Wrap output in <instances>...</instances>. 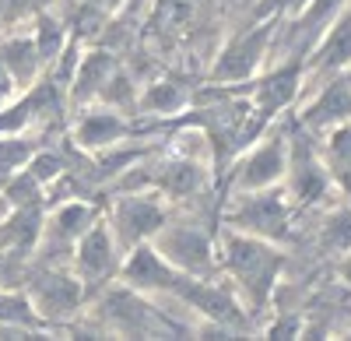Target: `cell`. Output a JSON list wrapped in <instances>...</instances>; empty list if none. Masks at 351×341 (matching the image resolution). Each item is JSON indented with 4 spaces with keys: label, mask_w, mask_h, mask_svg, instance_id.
Segmentation results:
<instances>
[{
    "label": "cell",
    "mask_w": 351,
    "mask_h": 341,
    "mask_svg": "<svg viewBox=\"0 0 351 341\" xmlns=\"http://www.w3.org/2000/svg\"><path fill=\"white\" fill-rule=\"evenodd\" d=\"M155 250L172 268H180L186 274H211L215 268V250L208 236H200V229H186V225H176V229L162 225L155 233Z\"/></svg>",
    "instance_id": "obj_2"
},
{
    "label": "cell",
    "mask_w": 351,
    "mask_h": 341,
    "mask_svg": "<svg viewBox=\"0 0 351 341\" xmlns=\"http://www.w3.org/2000/svg\"><path fill=\"white\" fill-rule=\"evenodd\" d=\"M281 253L267 246V239L250 236V233H228L225 236V268L232 278L250 292L256 306L267 303V296L278 285V271H281Z\"/></svg>",
    "instance_id": "obj_1"
},
{
    "label": "cell",
    "mask_w": 351,
    "mask_h": 341,
    "mask_svg": "<svg viewBox=\"0 0 351 341\" xmlns=\"http://www.w3.org/2000/svg\"><path fill=\"white\" fill-rule=\"evenodd\" d=\"M285 169H288V158H285V148L278 145H263L256 148L246 162H243V173H239V183L246 190H263V187H271L285 176Z\"/></svg>",
    "instance_id": "obj_11"
},
{
    "label": "cell",
    "mask_w": 351,
    "mask_h": 341,
    "mask_svg": "<svg viewBox=\"0 0 351 341\" xmlns=\"http://www.w3.org/2000/svg\"><path fill=\"white\" fill-rule=\"evenodd\" d=\"M319 64H324L327 71L351 64V14H348V18H344V21L334 28L330 36H327L324 49H319Z\"/></svg>",
    "instance_id": "obj_20"
},
{
    "label": "cell",
    "mask_w": 351,
    "mask_h": 341,
    "mask_svg": "<svg viewBox=\"0 0 351 341\" xmlns=\"http://www.w3.org/2000/svg\"><path fill=\"white\" fill-rule=\"evenodd\" d=\"M0 281H4V257H0Z\"/></svg>",
    "instance_id": "obj_32"
},
{
    "label": "cell",
    "mask_w": 351,
    "mask_h": 341,
    "mask_svg": "<svg viewBox=\"0 0 351 341\" xmlns=\"http://www.w3.org/2000/svg\"><path fill=\"white\" fill-rule=\"evenodd\" d=\"M92 8H109V4H116V0H88Z\"/></svg>",
    "instance_id": "obj_30"
},
{
    "label": "cell",
    "mask_w": 351,
    "mask_h": 341,
    "mask_svg": "<svg viewBox=\"0 0 351 341\" xmlns=\"http://www.w3.org/2000/svg\"><path fill=\"white\" fill-rule=\"evenodd\" d=\"M116 71L112 56L109 53H88L81 67H77V78H74V99L84 102V99H99L102 84L109 81V74Z\"/></svg>",
    "instance_id": "obj_13"
},
{
    "label": "cell",
    "mask_w": 351,
    "mask_h": 341,
    "mask_svg": "<svg viewBox=\"0 0 351 341\" xmlns=\"http://www.w3.org/2000/svg\"><path fill=\"white\" fill-rule=\"evenodd\" d=\"M239 233L260 236V239H285L288 236V211L278 193H256L246 197L243 208L232 215Z\"/></svg>",
    "instance_id": "obj_6"
},
{
    "label": "cell",
    "mask_w": 351,
    "mask_h": 341,
    "mask_svg": "<svg viewBox=\"0 0 351 341\" xmlns=\"http://www.w3.org/2000/svg\"><path fill=\"white\" fill-rule=\"evenodd\" d=\"M295 92H299V67L278 71L256 89V106H260L263 117H271V113H278L285 102L295 99Z\"/></svg>",
    "instance_id": "obj_14"
},
{
    "label": "cell",
    "mask_w": 351,
    "mask_h": 341,
    "mask_svg": "<svg viewBox=\"0 0 351 341\" xmlns=\"http://www.w3.org/2000/svg\"><path fill=\"white\" fill-rule=\"evenodd\" d=\"M0 60H4L8 74L14 81H32L36 71H39V49H36V39H11L4 49H0Z\"/></svg>",
    "instance_id": "obj_16"
},
{
    "label": "cell",
    "mask_w": 351,
    "mask_h": 341,
    "mask_svg": "<svg viewBox=\"0 0 351 341\" xmlns=\"http://www.w3.org/2000/svg\"><path fill=\"white\" fill-rule=\"evenodd\" d=\"M36 236H39V215L28 208V204H21V208L14 211V218L8 222L4 239H8L11 246H32Z\"/></svg>",
    "instance_id": "obj_22"
},
{
    "label": "cell",
    "mask_w": 351,
    "mask_h": 341,
    "mask_svg": "<svg viewBox=\"0 0 351 341\" xmlns=\"http://www.w3.org/2000/svg\"><path fill=\"white\" fill-rule=\"evenodd\" d=\"M123 130H127V124L112 109H99V113H88L77 124V141L84 148H109L123 137Z\"/></svg>",
    "instance_id": "obj_12"
},
{
    "label": "cell",
    "mask_w": 351,
    "mask_h": 341,
    "mask_svg": "<svg viewBox=\"0 0 351 341\" xmlns=\"http://www.w3.org/2000/svg\"><path fill=\"white\" fill-rule=\"evenodd\" d=\"M64 46V28L56 25L53 18H39V32H36V49H39V60H53Z\"/></svg>",
    "instance_id": "obj_23"
},
{
    "label": "cell",
    "mask_w": 351,
    "mask_h": 341,
    "mask_svg": "<svg viewBox=\"0 0 351 341\" xmlns=\"http://www.w3.org/2000/svg\"><path fill=\"white\" fill-rule=\"evenodd\" d=\"M348 117H351V84L348 81L330 84V89L319 95V102L309 109L313 124H337V120H348Z\"/></svg>",
    "instance_id": "obj_17"
},
{
    "label": "cell",
    "mask_w": 351,
    "mask_h": 341,
    "mask_svg": "<svg viewBox=\"0 0 351 341\" xmlns=\"http://www.w3.org/2000/svg\"><path fill=\"white\" fill-rule=\"evenodd\" d=\"M92 222H95V211H92V208L81 204V201H71V204H64L60 211H56V218H53V236L74 243Z\"/></svg>",
    "instance_id": "obj_18"
},
{
    "label": "cell",
    "mask_w": 351,
    "mask_h": 341,
    "mask_svg": "<svg viewBox=\"0 0 351 341\" xmlns=\"http://www.w3.org/2000/svg\"><path fill=\"white\" fill-rule=\"evenodd\" d=\"M324 243H327L330 250H341V253L351 250V215H334V218L327 222Z\"/></svg>",
    "instance_id": "obj_27"
},
{
    "label": "cell",
    "mask_w": 351,
    "mask_h": 341,
    "mask_svg": "<svg viewBox=\"0 0 351 341\" xmlns=\"http://www.w3.org/2000/svg\"><path fill=\"white\" fill-rule=\"evenodd\" d=\"M123 278H127V285H130V289H144V292H152V289L180 292V289H183V281H186L190 274L180 271V268H172L155 246L137 243L134 253L127 257V264H123Z\"/></svg>",
    "instance_id": "obj_3"
},
{
    "label": "cell",
    "mask_w": 351,
    "mask_h": 341,
    "mask_svg": "<svg viewBox=\"0 0 351 341\" xmlns=\"http://www.w3.org/2000/svg\"><path fill=\"white\" fill-rule=\"evenodd\" d=\"M162 225H165V211H162L158 201H152V197H123V201L116 204V215H112V233L127 246L152 239Z\"/></svg>",
    "instance_id": "obj_4"
},
{
    "label": "cell",
    "mask_w": 351,
    "mask_h": 341,
    "mask_svg": "<svg viewBox=\"0 0 351 341\" xmlns=\"http://www.w3.org/2000/svg\"><path fill=\"white\" fill-rule=\"evenodd\" d=\"M28 155H32V148H28L25 141L0 137V173H14V169H21L28 162Z\"/></svg>",
    "instance_id": "obj_26"
},
{
    "label": "cell",
    "mask_w": 351,
    "mask_h": 341,
    "mask_svg": "<svg viewBox=\"0 0 351 341\" xmlns=\"http://www.w3.org/2000/svg\"><path fill=\"white\" fill-rule=\"evenodd\" d=\"M344 278L351 281V261H344Z\"/></svg>",
    "instance_id": "obj_31"
},
{
    "label": "cell",
    "mask_w": 351,
    "mask_h": 341,
    "mask_svg": "<svg viewBox=\"0 0 351 341\" xmlns=\"http://www.w3.org/2000/svg\"><path fill=\"white\" fill-rule=\"evenodd\" d=\"M158 187L169 193V197H186L200 187V169L193 162H169L158 176Z\"/></svg>",
    "instance_id": "obj_19"
},
{
    "label": "cell",
    "mask_w": 351,
    "mask_h": 341,
    "mask_svg": "<svg viewBox=\"0 0 351 341\" xmlns=\"http://www.w3.org/2000/svg\"><path fill=\"white\" fill-rule=\"evenodd\" d=\"M74 261H77V274L84 281H99L116 268V246H112V229L102 222H92L88 229L74 239Z\"/></svg>",
    "instance_id": "obj_8"
},
{
    "label": "cell",
    "mask_w": 351,
    "mask_h": 341,
    "mask_svg": "<svg viewBox=\"0 0 351 341\" xmlns=\"http://www.w3.org/2000/svg\"><path fill=\"white\" fill-rule=\"evenodd\" d=\"M32 309L36 317H49V320H64L71 317L74 309L81 306V281L71 278V274H43L36 278L32 285Z\"/></svg>",
    "instance_id": "obj_7"
},
{
    "label": "cell",
    "mask_w": 351,
    "mask_h": 341,
    "mask_svg": "<svg viewBox=\"0 0 351 341\" xmlns=\"http://www.w3.org/2000/svg\"><path fill=\"white\" fill-rule=\"evenodd\" d=\"M56 173H60V158H56V155H39V158H32V162H28V176H32V180H39V183L53 180Z\"/></svg>",
    "instance_id": "obj_28"
},
{
    "label": "cell",
    "mask_w": 351,
    "mask_h": 341,
    "mask_svg": "<svg viewBox=\"0 0 351 341\" xmlns=\"http://www.w3.org/2000/svg\"><path fill=\"white\" fill-rule=\"evenodd\" d=\"M11 89H14V78L8 74V67H4V60H0V102H4V99L11 95Z\"/></svg>",
    "instance_id": "obj_29"
},
{
    "label": "cell",
    "mask_w": 351,
    "mask_h": 341,
    "mask_svg": "<svg viewBox=\"0 0 351 341\" xmlns=\"http://www.w3.org/2000/svg\"><path fill=\"white\" fill-rule=\"evenodd\" d=\"M183 102H186L183 89L172 84V81H158V84H152V89L141 95V106L152 109V113H176V109H183Z\"/></svg>",
    "instance_id": "obj_21"
},
{
    "label": "cell",
    "mask_w": 351,
    "mask_h": 341,
    "mask_svg": "<svg viewBox=\"0 0 351 341\" xmlns=\"http://www.w3.org/2000/svg\"><path fill=\"white\" fill-rule=\"evenodd\" d=\"M288 180H291V193L299 197V201H319V197L327 193V173L319 169V162L313 158L306 137H295V145H291V162H288Z\"/></svg>",
    "instance_id": "obj_10"
},
{
    "label": "cell",
    "mask_w": 351,
    "mask_h": 341,
    "mask_svg": "<svg viewBox=\"0 0 351 341\" xmlns=\"http://www.w3.org/2000/svg\"><path fill=\"white\" fill-rule=\"evenodd\" d=\"M271 32H274V25H253L250 32H243L236 43H228L225 53L218 56V64H215V81H243V78H250L260 64L263 49H267V43H271Z\"/></svg>",
    "instance_id": "obj_5"
},
{
    "label": "cell",
    "mask_w": 351,
    "mask_h": 341,
    "mask_svg": "<svg viewBox=\"0 0 351 341\" xmlns=\"http://www.w3.org/2000/svg\"><path fill=\"white\" fill-rule=\"evenodd\" d=\"M148 309H152V306H144L134 292H112V296L106 299V314L112 317L116 327L127 331V334H134V331H148V320H152Z\"/></svg>",
    "instance_id": "obj_15"
},
{
    "label": "cell",
    "mask_w": 351,
    "mask_h": 341,
    "mask_svg": "<svg viewBox=\"0 0 351 341\" xmlns=\"http://www.w3.org/2000/svg\"><path fill=\"white\" fill-rule=\"evenodd\" d=\"M0 320H11V324H32V320H36L32 299L14 296V292H0Z\"/></svg>",
    "instance_id": "obj_24"
},
{
    "label": "cell",
    "mask_w": 351,
    "mask_h": 341,
    "mask_svg": "<svg viewBox=\"0 0 351 341\" xmlns=\"http://www.w3.org/2000/svg\"><path fill=\"white\" fill-rule=\"evenodd\" d=\"M99 99H102V102H109V106H130V102H134V84L127 81V74L112 71V74H109V81L102 84Z\"/></svg>",
    "instance_id": "obj_25"
},
{
    "label": "cell",
    "mask_w": 351,
    "mask_h": 341,
    "mask_svg": "<svg viewBox=\"0 0 351 341\" xmlns=\"http://www.w3.org/2000/svg\"><path fill=\"white\" fill-rule=\"evenodd\" d=\"M176 296L186 299L193 309H200L204 317H211V320H218V324H243V314H239L236 299L225 296V292L215 289V285H208V281H200L197 274H190Z\"/></svg>",
    "instance_id": "obj_9"
}]
</instances>
